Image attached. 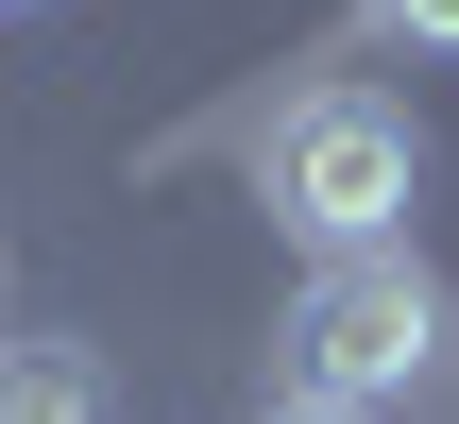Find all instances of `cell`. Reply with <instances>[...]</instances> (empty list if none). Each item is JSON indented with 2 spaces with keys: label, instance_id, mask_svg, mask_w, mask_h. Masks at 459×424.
<instances>
[{
  "label": "cell",
  "instance_id": "1",
  "mask_svg": "<svg viewBox=\"0 0 459 424\" xmlns=\"http://www.w3.org/2000/svg\"><path fill=\"white\" fill-rule=\"evenodd\" d=\"M409 187H426V136H409V102H375V85H307V102H273V136H255V204H273L307 255H392V238H409Z\"/></svg>",
  "mask_w": 459,
  "mask_h": 424
},
{
  "label": "cell",
  "instance_id": "2",
  "mask_svg": "<svg viewBox=\"0 0 459 424\" xmlns=\"http://www.w3.org/2000/svg\"><path fill=\"white\" fill-rule=\"evenodd\" d=\"M426 357H443V289H426V255L392 238V255H324L307 289H290V323H273V408H392V391H426Z\"/></svg>",
  "mask_w": 459,
  "mask_h": 424
},
{
  "label": "cell",
  "instance_id": "3",
  "mask_svg": "<svg viewBox=\"0 0 459 424\" xmlns=\"http://www.w3.org/2000/svg\"><path fill=\"white\" fill-rule=\"evenodd\" d=\"M0 424H102V357L85 340H0Z\"/></svg>",
  "mask_w": 459,
  "mask_h": 424
},
{
  "label": "cell",
  "instance_id": "4",
  "mask_svg": "<svg viewBox=\"0 0 459 424\" xmlns=\"http://www.w3.org/2000/svg\"><path fill=\"white\" fill-rule=\"evenodd\" d=\"M358 34H409V51H459V0H358Z\"/></svg>",
  "mask_w": 459,
  "mask_h": 424
},
{
  "label": "cell",
  "instance_id": "5",
  "mask_svg": "<svg viewBox=\"0 0 459 424\" xmlns=\"http://www.w3.org/2000/svg\"><path fill=\"white\" fill-rule=\"evenodd\" d=\"M273 424H358V408H273Z\"/></svg>",
  "mask_w": 459,
  "mask_h": 424
},
{
  "label": "cell",
  "instance_id": "6",
  "mask_svg": "<svg viewBox=\"0 0 459 424\" xmlns=\"http://www.w3.org/2000/svg\"><path fill=\"white\" fill-rule=\"evenodd\" d=\"M0 17H34V0H0Z\"/></svg>",
  "mask_w": 459,
  "mask_h": 424
}]
</instances>
